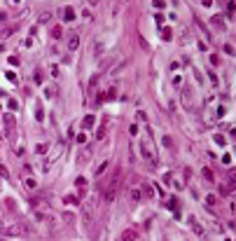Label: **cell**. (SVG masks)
Here are the masks:
<instances>
[{"instance_id":"cell-3","label":"cell","mask_w":236,"mask_h":241,"mask_svg":"<svg viewBox=\"0 0 236 241\" xmlns=\"http://www.w3.org/2000/svg\"><path fill=\"white\" fill-rule=\"evenodd\" d=\"M189 227L194 230V234H196V236H204V227H201L199 222L194 220V218H189Z\"/></svg>"},{"instance_id":"cell-15","label":"cell","mask_w":236,"mask_h":241,"mask_svg":"<svg viewBox=\"0 0 236 241\" xmlns=\"http://www.w3.org/2000/svg\"><path fill=\"white\" fill-rule=\"evenodd\" d=\"M131 199H140V190H131Z\"/></svg>"},{"instance_id":"cell-4","label":"cell","mask_w":236,"mask_h":241,"mask_svg":"<svg viewBox=\"0 0 236 241\" xmlns=\"http://www.w3.org/2000/svg\"><path fill=\"white\" fill-rule=\"evenodd\" d=\"M77 45H79V37L73 35V37H70V42H68V49H70V52H75V49H77Z\"/></svg>"},{"instance_id":"cell-12","label":"cell","mask_w":236,"mask_h":241,"mask_svg":"<svg viewBox=\"0 0 236 241\" xmlns=\"http://www.w3.org/2000/svg\"><path fill=\"white\" fill-rule=\"evenodd\" d=\"M204 176H206V180H213V171L210 169H204Z\"/></svg>"},{"instance_id":"cell-6","label":"cell","mask_w":236,"mask_h":241,"mask_svg":"<svg viewBox=\"0 0 236 241\" xmlns=\"http://www.w3.org/2000/svg\"><path fill=\"white\" fill-rule=\"evenodd\" d=\"M2 122H5L7 129H14V117H12V115H5V117H2Z\"/></svg>"},{"instance_id":"cell-18","label":"cell","mask_w":236,"mask_h":241,"mask_svg":"<svg viewBox=\"0 0 236 241\" xmlns=\"http://www.w3.org/2000/svg\"><path fill=\"white\" fill-rule=\"evenodd\" d=\"M152 5H154V7H157V10H161V7H164V0H154Z\"/></svg>"},{"instance_id":"cell-2","label":"cell","mask_w":236,"mask_h":241,"mask_svg":"<svg viewBox=\"0 0 236 241\" xmlns=\"http://www.w3.org/2000/svg\"><path fill=\"white\" fill-rule=\"evenodd\" d=\"M140 152H143V157H145L147 162H154V159H157V157H154V152L150 150V143H147V141H140Z\"/></svg>"},{"instance_id":"cell-11","label":"cell","mask_w":236,"mask_h":241,"mask_svg":"<svg viewBox=\"0 0 236 241\" xmlns=\"http://www.w3.org/2000/svg\"><path fill=\"white\" fill-rule=\"evenodd\" d=\"M7 105H10V110H16V108H19V103H16L14 99H10V101H7Z\"/></svg>"},{"instance_id":"cell-16","label":"cell","mask_w":236,"mask_h":241,"mask_svg":"<svg viewBox=\"0 0 236 241\" xmlns=\"http://www.w3.org/2000/svg\"><path fill=\"white\" fill-rule=\"evenodd\" d=\"M45 94H47V96H49V99H52V96H54V94H56V89H54V87H47V91H45Z\"/></svg>"},{"instance_id":"cell-17","label":"cell","mask_w":236,"mask_h":241,"mask_svg":"<svg viewBox=\"0 0 236 241\" xmlns=\"http://www.w3.org/2000/svg\"><path fill=\"white\" fill-rule=\"evenodd\" d=\"M143 190H145V194H150V197H154V190L150 187V185H145V187H143Z\"/></svg>"},{"instance_id":"cell-5","label":"cell","mask_w":236,"mask_h":241,"mask_svg":"<svg viewBox=\"0 0 236 241\" xmlns=\"http://www.w3.org/2000/svg\"><path fill=\"white\" fill-rule=\"evenodd\" d=\"M63 19H66V21H73V19H75L73 7H66V12H63Z\"/></svg>"},{"instance_id":"cell-8","label":"cell","mask_w":236,"mask_h":241,"mask_svg":"<svg viewBox=\"0 0 236 241\" xmlns=\"http://www.w3.org/2000/svg\"><path fill=\"white\" fill-rule=\"evenodd\" d=\"M82 124H84V129H89V126L94 124V117H91V115H87V117H84V122H82Z\"/></svg>"},{"instance_id":"cell-10","label":"cell","mask_w":236,"mask_h":241,"mask_svg":"<svg viewBox=\"0 0 236 241\" xmlns=\"http://www.w3.org/2000/svg\"><path fill=\"white\" fill-rule=\"evenodd\" d=\"M26 187L35 190V187H37V183H35V180H33V178H26Z\"/></svg>"},{"instance_id":"cell-9","label":"cell","mask_w":236,"mask_h":241,"mask_svg":"<svg viewBox=\"0 0 236 241\" xmlns=\"http://www.w3.org/2000/svg\"><path fill=\"white\" fill-rule=\"evenodd\" d=\"M210 21H213V24H215V26H225V19H222V16H213V19H210Z\"/></svg>"},{"instance_id":"cell-7","label":"cell","mask_w":236,"mask_h":241,"mask_svg":"<svg viewBox=\"0 0 236 241\" xmlns=\"http://www.w3.org/2000/svg\"><path fill=\"white\" fill-rule=\"evenodd\" d=\"M234 12H236V0H231V2H229V5H227V14H234Z\"/></svg>"},{"instance_id":"cell-20","label":"cell","mask_w":236,"mask_h":241,"mask_svg":"<svg viewBox=\"0 0 236 241\" xmlns=\"http://www.w3.org/2000/svg\"><path fill=\"white\" fill-rule=\"evenodd\" d=\"M204 5H206V7H210V5H213V0H204Z\"/></svg>"},{"instance_id":"cell-1","label":"cell","mask_w":236,"mask_h":241,"mask_svg":"<svg viewBox=\"0 0 236 241\" xmlns=\"http://www.w3.org/2000/svg\"><path fill=\"white\" fill-rule=\"evenodd\" d=\"M117 185H119V169L112 171V176L108 178V187H105V201H112L115 199V192H117Z\"/></svg>"},{"instance_id":"cell-13","label":"cell","mask_w":236,"mask_h":241,"mask_svg":"<svg viewBox=\"0 0 236 241\" xmlns=\"http://www.w3.org/2000/svg\"><path fill=\"white\" fill-rule=\"evenodd\" d=\"M133 236H138V234H133V232L129 230V232H124V234H122V239H133Z\"/></svg>"},{"instance_id":"cell-19","label":"cell","mask_w":236,"mask_h":241,"mask_svg":"<svg viewBox=\"0 0 236 241\" xmlns=\"http://www.w3.org/2000/svg\"><path fill=\"white\" fill-rule=\"evenodd\" d=\"M2 176H5V178H7V169L2 166V164H0V178H2Z\"/></svg>"},{"instance_id":"cell-14","label":"cell","mask_w":236,"mask_h":241,"mask_svg":"<svg viewBox=\"0 0 236 241\" xmlns=\"http://www.w3.org/2000/svg\"><path fill=\"white\" fill-rule=\"evenodd\" d=\"M161 37H164V40H171V31H168V28H164V31H161Z\"/></svg>"}]
</instances>
